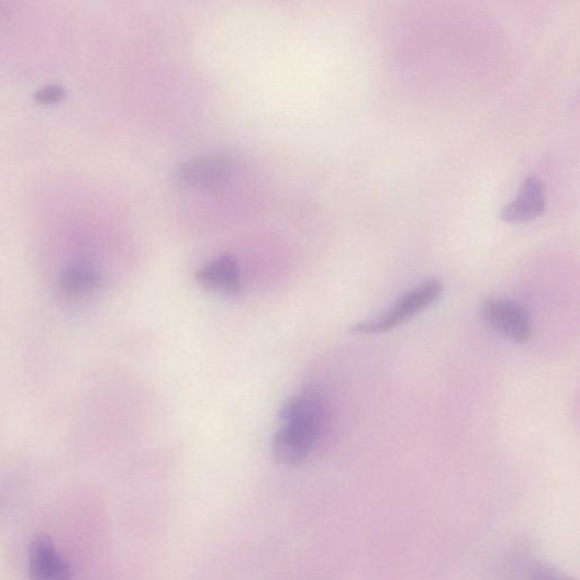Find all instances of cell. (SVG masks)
Returning <instances> with one entry per match:
<instances>
[{
	"label": "cell",
	"mask_w": 580,
	"mask_h": 580,
	"mask_svg": "<svg viewBox=\"0 0 580 580\" xmlns=\"http://www.w3.org/2000/svg\"><path fill=\"white\" fill-rule=\"evenodd\" d=\"M323 420V405L315 393L288 399L279 411V428L272 439L276 460L286 466L305 461L319 442Z\"/></svg>",
	"instance_id": "6da1fadb"
},
{
	"label": "cell",
	"mask_w": 580,
	"mask_h": 580,
	"mask_svg": "<svg viewBox=\"0 0 580 580\" xmlns=\"http://www.w3.org/2000/svg\"><path fill=\"white\" fill-rule=\"evenodd\" d=\"M444 283L440 280H426L409 290L408 293L399 298L393 305L382 314L354 325L352 333L357 335H379L389 333L434 303H437L444 294Z\"/></svg>",
	"instance_id": "7a4b0ae2"
},
{
	"label": "cell",
	"mask_w": 580,
	"mask_h": 580,
	"mask_svg": "<svg viewBox=\"0 0 580 580\" xmlns=\"http://www.w3.org/2000/svg\"><path fill=\"white\" fill-rule=\"evenodd\" d=\"M486 323L503 337L523 344L532 337L529 313L521 304L504 299H489L481 309Z\"/></svg>",
	"instance_id": "3957f363"
},
{
	"label": "cell",
	"mask_w": 580,
	"mask_h": 580,
	"mask_svg": "<svg viewBox=\"0 0 580 580\" xmlns=\"http://www.w3.org/2000/svg\"><path fill=\"white\" fill-rule=\"evenodd\" d=\"M232 161L223 155H203L176 166L172 176L178 185L213 188L222 186L233 174Z\"/></svg>",
	"instance_id": "277c9868"
},
{
	"label": "cell",
	"mask_w": 580,
	"mask_h": 580,
	"mask_svg": "<svg viewBox=\"0 0 580 580\" xmlns=\"http://www.w3.org/2000/svg\"><path fill=\"white\" fill-rule=\"evenodd\" d=\"M29 570L31 580H72L68 562L46 534L35 535L30 544Z\"/></svg>",
	"instance_id": "5b68a950"
},
{
	"label": "cell",
	"mask_w": 580,
	"mask_h": 580,
	"mask_svg": "<svg viewBox=\"0 0 580 580\" xmlns=\"http://www.w3.org/2000/svg\"><path fill=\"white\" fill-rule=\"evenodd\" d=\"M196 280L207 292L213 294L237 298L242 293L238 264L228 256L217 257L208 263L197 272Z\"/></svg>",
	"instance_id": "8992f818"
},
{
	"label": "cell",
	"mask_w": 580,
	"mask_h": 580,
	"mask_svg": "<svg viewBox=\"0 0 580 580\" xmlns=\"http://www.w3.org/2000/svg\"><path fill=\"white\" fill-rule=\"evenodd\" d=\"M546 210V197L542 181L536 177H527L521 187L518 196L501 212L505 223H526L535 220Z\"/></svg>",
	"instance_id": "52a82bcc"
},
{
	"label": "cell",
	"mask_w": 580,
	"mask_h": 580,
	"mask_svg": "<svg viewBox=\"0 0 580 580\" xmlns=\"http://www.w3.org/2000/svg\"><path fill=\"white\" fill-rule=\"evenodd\" d=\"M100 274L86 264L71 265L65 269L59 280V292L68 300H80L96 292L101 286Z\"/></svg>",
	"instance_id": "ba28073f"
},
{
	"label": "cell",
	"mask_w": 580,
	"mask_h": 580,
	"mask_svg": "<svg viewBox=\"0 0 580 580\" xmlns=\"http://www.w3.org/2000/svg\"><path fill=\"white\" fill-rule=\"evenodd\" d=\"M534 580H562L551 572H538Z\"/></svg>",
	"instance_id": "9c48e42d"
}]
</instances>
